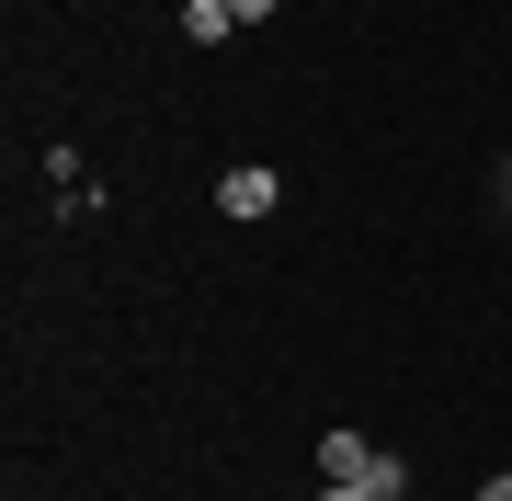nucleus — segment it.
I'll use <instances>...</instances> for the list:
<instances>
[{
    "label": "nucleus",
    "mask_w": 512,
    "mask_h": 501,
    "mask_svg": "<svg viewBox=\"0 0 512 501\" xmlns=\"http://www.w3.org/2000/svg\"><path fill=\"white\" fill-rule=\"evenodd\" d=\"M319 479H353V490L399 501V490H410V467L387 456V445H365V433H319Z\"/></svg>",
    "instance_id": "1"
},
{
    "label": "nucleus",
    "mask_w": 512,
    "mask_h": 501,
    "mask_svg": "<svg viewBox=\"0 0 512 501\" xmlns=\"http://www.w3.org/2000/svg\"><path fill=\"white\" fill-rule=\"evenodd\" d=\"M183 35H194V46H228L239 12H228V0H183Z\"/></svg>",
    "instance_id": "3"
},
{
    "label": "nucleus",
    "mask_w": 512,
    "mask_h": 501,
    "mask_svg": "<svg viewBox=\"0 0 512 501\" xmlns=\"http://www.w3.org/2000/svg\"><path fill=\"white\" fill-rule=\"evenodd\" d=\"M274 194H285V183H274V171H262V160H239L228 183H217V205H228L239 228H251V217H274Z\"/></svg>",
    "instance_id": "2"
},
{
    "label": "nucleus",
    "mask_w": 512,
    "mask_h": 501,
    "mask_svg": "<svg viewBox=\"0 0 512 501\" xmlns=\"http://www.w3.org/2000/svg\"><path fill=\"white\" fill-rule=\"evenodd\" d=\"M319 501H376V490H353V479H319Z\"/></svg>",
    "instance_id": "4"
},
{
    "label": "nucleus",
    "mask_w": 512,
    "mask_h": 501,
    "mask_svg": "<svg viewBox=\"0 0 512 501\" xmlns=\"http://www.w3.org/2000/svg\"><path fill=\"white\" fill-rule=\"evenodd\" d=\"M228 12H239V23H274V0H228Z\"/></svg>",
    "instance_id": "5"
},
{
    "label": "nucleus",
    "mask_w": 512,
    "mask_h": 501,
    "mask_svg": "<svg viewBox=\"0 0 512 501\" xmlns=\"http://www.w3.org/2000/svg\"><path fill=\"white\" fill-rule=\"evenodd\" d=\"M490 501H512V479H490Z\"/></svg>",
    "instance_id": "6"
}]
</instances>
